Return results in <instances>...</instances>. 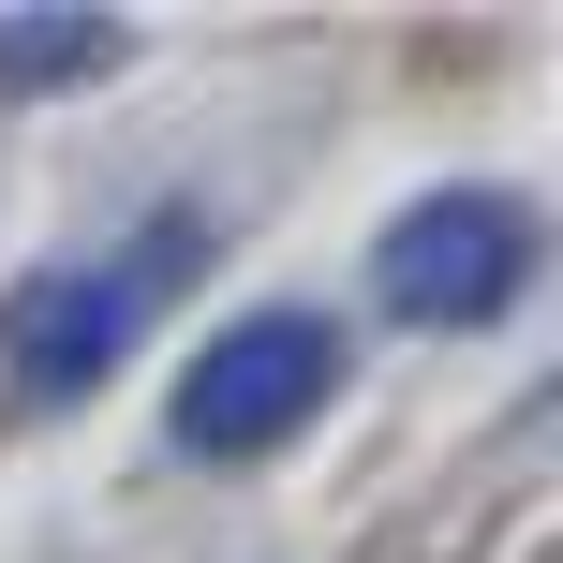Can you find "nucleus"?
I'll use <instances>...</instances> for the list:
<instances>
[{
	"mask_svg": "<svg viewBox=\"0 0 563 563\" xmlns=\"http://www.w3.org/2000/svg\"><path fill=\"white\" fill-rule=\"evenodd\" d=\"M341 386V327L327 311H238V327H208V356L178 371V445L194 460H267L297 416H327Z\"/></svg>",
	"mask_w": 563,
	"mask_h": 563,
	"instance_id": "f257e3e1",
	"label": "nucleus"
},
{
	"mask_svg": "<svg viewBox=\"0 0 563 563\" xmlns=\"http://www.w3.org/2000/svg\"><path fill=\"white\" fill-rule=\"evenodd\" d=\"M178 253H194V223H164L134 267H45V282H15V311H0V371H15L30 416L89 400L119 356H134V311H148V282H164Z\"/></svg>",
	"mask_w": 563,
	"mask_h": 563,
	"instance_id": "f03ea898",
	"label": "nucleus"
},
{
	"mask_svg": "<svg viewBox=\"0 0 563 563\" xmlns=\"http://www.w3.org/2000/svg\"><path fill=\"white\" fill-rule=\"evenodd\" d=\"M400 327H489V311H519V282H534V208L519 194H430L386 223V253H371Z\"/></svg>",
	"mask_w": 563,
	"mask_h": 563,
	"instance_id": "7ed1b4c3",
	"label": "nucleus"
},
{
	"mask_svg": "<svg viewBox=\"0 0 563 563\" xmlns=\"http://www.w3.org/2000/svg\"><path fill=\"white\" fill-rule=\"evenodd\" d=\"M119 30L104 15H0V89H45V75H104Z\"/></svg>",
	"mask_w": 563,
	"mask_h": 563,
	"instance_id": "20e7f679",
	"label": "nucleus"
}]
</instances>
